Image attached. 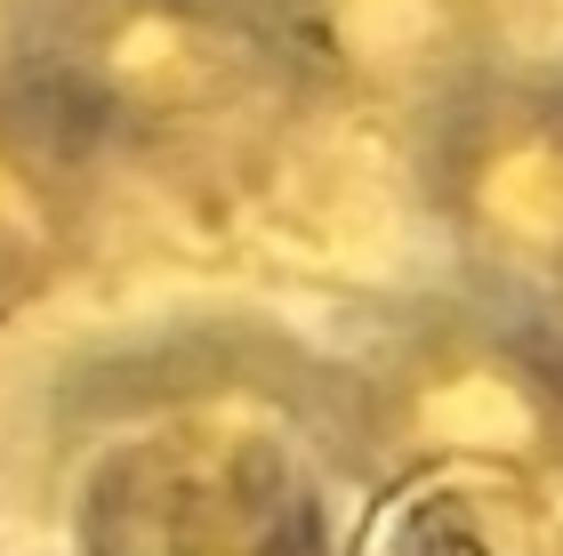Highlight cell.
<instances>
[{"label":"cell","mask_w":563,"mask_h":556,"mask_svg":"<svg viewBox=\"0 0 563 556\" xmlns=\"http://www.w3.org/2000/svg\"><path fill=\"white\" fill-rule=\"evenodd\" d=\"M548 331H555V347H563V291H555V307H548Z\"/></svg>","instance_id":"obj_10"},{"label":"cell","mask_w":563,"mask_h":556,"mask_svg":"<svg viewBox=\"0 0 563 556\" xmlns=\"http://www.w3.org/2000/svg\"><path fill=\"white\" fill-rule=\"evenodd\" d=\"M346 484L378 500H548L563 492V347L507 298H434L339 363Z\"/></svg>","instance_id":"obj_2"},{"label":"cell","mask_w":563,"mask_h":556,"mask_svg":"<svg viewBox=\"0 0 563 556\" xmlns=\"http://www.w3.org/2000/svg\"><path fill=\"white\" fill-rule=\"evenodd\" d=\"M24 57H33V0H0V106L24 97Z\"/></svg>","instance_id":"obj_8"},{"label":"cell","mask_w":563,"mask_h":556,"mask_svg":"<svg viewBox=\"0 0 563 556\" xmlns=\"http://www.w3.org/2000/svg\"><path fill=\"white\" fill-rule=\"evenodd\" d=\"M306 97L427 130L499 73V0H266Z\"/></svg>","instance_id":"obj_5"},{"label":"cell","mask_w":563,"mask_h":556,"mask_svg":"<svg viewBox=\"0 0 563 556\" xmlns=\"http://www.w3.org/2000/svg\"><path fill=\"white\" fill-rule=\"evenodd\" d=\"M89 250V154L33 97L0 106V331L41 315Z\"/></svg>","instance_id":"obj_6"},{"label":"cell","mask_w":563,"mask_h":556,"mask_svg":"<svg viewBox=\"0 0 563 556\" xmlns=\"http://www.w3.org/2000/svg\"><path fill=\"white\" fill-rule=\"evenodd\" d=\"M419 138V194L483 298L548 315L563 291V73L499 65Z\"/></svg>","instance_id":"obj_4"},{"label":"cell","mask_w":563,"mask_h":556,"mask_svg":"<svg viewBox=\"0 0 563 556\" xmlns=\"http://www.w3.org/2000/svg\"><path fill=\"white\" fill-rule=\"evenodd\" d=\"M274 556H363V548H354V541L339 533V524H330V533H314V541H298V548H274Z\"/></svg>","instance_id":"obj_9"},{"label":"cell","mask_w":563,"mask_h":556,"mask_svg":"<svg viewBox=\"0 0 563 556\" xmlns=\"http://www.w3.org/2000/svg\"><path fill=\"white\" fill-rule=\"evenodd\" d=\"M24 97L89 162H242L306 97L266 0H33Z\"/></svg>","instance_id":"obj_3"},{"label":"cell","mask_w":563,"mask_h":556,"mask_svg":"<svg viewBox=\"0 0 563 556\" xmlns=\"http://www.w3.org/2000/svg\"><path fill=\"white\" fill-rule=\"evenodd\" d=\"M363 556H499V541H492V509H467V500H395Z\"/></svg>","instance_id":"obj_7"},{"label":"cell","mask_w":563,"mask_h":556,"mask_svg":"<svg viewBox=\"0 0 563 556\" xmlns=\"http://www.w3.org/2000/svg\"><path fill=\"white\" fill-rule=\"evenodd\" d=\"M339 363L266 323H177L81 356L41 412L65 556H274L339 524Z\"/></svg>","instance_id":"obj_1"}]
</instances>
